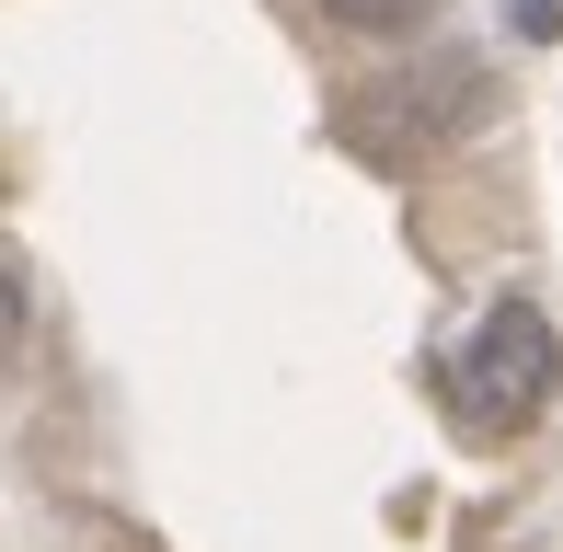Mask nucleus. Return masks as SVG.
<instances>
[{"mask_svg":"<svg viewBox=\"0 0 563 552\" xmlns=\"http://www.w3.org/2000/svg\"><path fill=\"white\" fill-rule=\"evenodd\" d=\"M552 391H563V334H552L541 299H495V311L449 345V415L472 426V438H518Z\"/></svg>","mask_w":563,"mask_h":552,"instance_id":"1","label":"nucleus"},{"mask_svg":"<svg viewBox=\"0 0 563 552\" xmlns=\"http://www.w3.org/2000/svg\"><path fill=\"white\" fill-rule=\"evenodd\" d=\"M426 12L438 0H322V23H345V35H415Z\"/></svg>","mask_w":563,"mask_h":552,"instance_id":"3","label":"nucleus"},{"mask_svg":"<svg viewBox=\"0 0 563 552\" xmlns=\"http://www.w3.org/2000/svg\"><path fill=\"white\" fill-rule=\"evenodd\" d=\"M506 23H518L529 46H552V35H563V0H506Z\"/></svg>","mask_w":563,"mask_h":552,"instance_id":"4","label":"nucleus"},{"mask_svg":"<svg viewBox=\"0 0 563 552\" xmlns=\"http://www.w3.org/2000/svg\"><path fill=\"white\" fill-rule=\"evenodd\" d=\"M483 115H495V69L483 58H426L415 81H391L368 104V139H391V150H449V139H472Z\"/></svg>","mask_w":563,"mask_h":552,"instance_id":"2","label":"nucleus"}]
</instances>
